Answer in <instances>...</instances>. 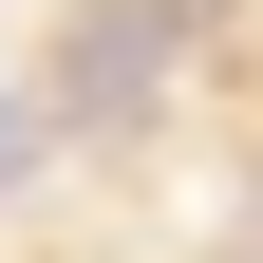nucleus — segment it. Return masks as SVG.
<instances>
[{
    "label": "nucleus",
    "mask_w": 263,
    "mask_h": 263,
    "mask_svg": "<svg viewBox=\"0 0 263 263\" xmlns=\"http://www.w3.org/2000/svg\"><path fill=\"white\" fill-rule=\"evenodd\" d=\"M19 170H38V113H0V188H19Z\"/></svg>",
    "instance_id": "f03ea898"
},
{
    "label": "nucleus",
    "mask_w": 263,
    "mask_h": 263,
    "mask_svg": "<svg viewBox=\"0 0 263 263\" xmlns=\"http://www.w3.org/2000/svg\"><path fill=\"white\" fill-rule=\"evenodd\" d=\"M151 76H170V19H132V0H113V19H94L76 57H57V94H76V113H132V94H151Z\"/></svg>",
    "instance_id": "f257e3e1"
}]
</instances>
